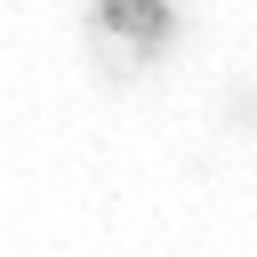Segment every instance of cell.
<instances>
[{"instance_id":"cell-1","label":"cell","mask_w":257,"mask_h":257,"mask_svg":"<svg viewBox=\"0 0 257 257\" xmlns=\"http://www.w3.org/2000/svg\"><path fill=\"white\" fill-rule=\"evenodd\" d=\"M88 16H96V32H112L128 56H153V48H169V32H177V0H88Z\"/></svg>"}]
</instances>
